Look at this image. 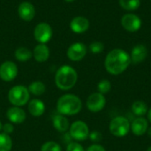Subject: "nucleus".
<instances>
[{
	"instance_id": "27",
	"label": "nucleus",
	"mask_w": 151,
	"mask_h": 151,
	"mask_svg": "<svg viewBox=\"0 0 151 151\" xmlns=\"http://www.w3.org/2000/svg\"><path fill=\"white\" fill-rule=\"evenodd\" d=\"M104 49V45L101 42H93L89 45V50L94 53V54H98L101 53Z\"/></svg>"
},
{
	"instance_id": "4",
	"label": "nucleus",
	"mask_w": 151,
	"mask_h": 151,
	"mask_svg": "<svg viewBox=\"0 0 151 151\" xmlns=\"http://www.w3.org/2000/svg\"><path fill=\"white\" fill-rule=\"evenodd\" d=\"M29 98L30 93L28 88L23 85H16L8 92V100L13 106H23L29 102Z\"/></svg>"
},
{
	"instance_id": "30",
	"label": "nucleus",
	"mask_w": 151,
	"mask_h": 151,
	"mask_svg": "<svg viewBox=\"0 0 151 151\" xmlns=\"http://www.w3.org/2000/svg\"><path fill=\"white\" fill-rule=\"evenodd\" d=\"M2 130L4 134H10L13 132L14 130V127L12 125V123H5L3 125V127H2Z\"/></svg>"
},
{
	"instance_id": "18",
	"label": "nucleus",
	"mask_w": 151,
	"mask_h": 151,
	"mask_svg": "<svg viewBox=\"0 0 151 151\" xmlns=\"http://www.w3.org/2000/svg\"><path fill=\"white\" fill-rule=\"evenodd\" d=\"M33 57L37 62L42 63L48 60L50 57V50L47 45L40 43L35 47L33 51Z\"/></svg>"
},
{
	"instance_id": "31",
	"label": "nucleus",
	"mask_w": 151,
	"mask_h": 151,
	"mask_svg": "<svg viewBox=\"0 0 151 151\" xmlns=\"http://www.w3.org/2000/svg\"><path fill=\"white\" fill-rule=\"evenodd\" d=\"M86 151H106V150H105V149H104L103 146H101V145H99V144H93V145L89 146V147L88 148V150H87Z\"/></svg>"
},
{
	"instance_id": "25",
	"label": "nucleus",
	"mask_w": 151,
	"mask_h": 151,
	"mask_svg": "<svg viewBox=\"0 0 151 151\" xmlns=\"http://www.w3.org/2000/svg\"><path fill=\"white\" fill-rule=\"evenodd\" d=\"M41 151H62L61 146L56 142L50 141L43 143L41 147Z\"/></svg>"
},
{
	"instance_id": "23",
	"label": "nucleus",
	"mask_w": 151,
	"mask_h": 151,
	"mask_svg": "<svg viewBox=\"0 0 151 151\" xmlns=\"http://www.w3.org/2000/svg\"><path fill=\"white\" fill-rule=\"evenodd\" d=\"M12 148V141L9 134H0V151H11Z\"/></svg>"
},
{
	"instance_id": "15",
	"label": "nucleus",
	"mask_w": 151,
	"mask_h": 151,
	"mask_svg": "<svg viewBox=\"0 0 151 151\" xmlns=\"http://www.w3.org/2000/svg\"><path fill=\"white\" fill-rule=\"evenodd\" d=\"M148 128H149L148 120L142 117H137V119H135L131 124V131L136 136L143 135L145 133H147Z\"/></svg>"
},
{
	"instance_id": "13",
	"label": "nucleus",
	"mask_w": 151,
	"mask_h": 151,
	"mask_svg": "<svg viewBox=\"0 0 151 151\" xmlns=\"http://www.w3.org/2000/svg\"><path fill=\"white\" fill-rule=\"evenodd\" d=\"M18 13L21 19L24 21H31L35 15V9L29 2H23L19 5Z\"/></svg>"
},
{
	"instance_id": "33",
	"label": "nucleus",
	"mask_w": 151,
	"mask_h": 151,
	"mask_svg": "<svg viewBox=\"0 0 151 151\" xmlns=\"http://www.w3.org/2000/svg\"><path fill=\"white\" fill-rule=\"evenodd\" d=\"M147 133H148V135L151 138V127H149L148 130H147Z\"/></svg>"
},
{
	"instance_id": "7",
	"label": "nucleus",
	"mask_w": 151,
	"mask_h": 151,
	"mask_svg": "<svg viewBox=\"0 0 151 151\" xmlns=\"http://www.w3.org/2000/svg\"><path fill=\"white\" fill-rule=\"evenodd\" d=\"M106 104V99L104 95L99 93V92H96L91 94L88 99H87V108L88 109V111H92V112H99L101 111L104 106Z\"/></svg>"
},
{
	"instance_id": "20",
	"label": "nucleus",
	"mask_w": 151,
	"mask_h": 151,
	"mask_svg": "<svg viewBox=\"0 0 151 151\" xmlns=\"http://www.w3.org/2000/svg\"><path fill=\"white\" fill-rule=\"evenodd\" d=\"M149 111L148 105L143 101H135L132 104V111L137 117L144 116Z\"/></svg>"
},
{
	"instance_id": "2",
	"label": "nucleus",
	"mask_w": 151,
	"mask_h": 151,
	"mask_svg": "<svg viewBox=\"0 0 151 151\" xmlns=\"http://www.w3.org/2000/svg\"><path fill=\"white\" fill-rule=\"evenodd\" d=\"M78 80V73L74 68L70 65H62L55 74V84L61 90H69L73 88Z\"/></svg>"
},
{
	"instance_id": "24",
	"label": "nucleus",
	"mask_w": 151,
	"mask_h": 151,
	"mask_svg": "<svg viewBox=\"0 0 151 151\" xmlns=\"http://www.w3.org/2000/svg\"><path fill=\"white\" fill-rule=\"evenodd\" d=\"M120 6L127 11H134L141 5V0H119Z\"/></svg>"
},
{
	"instance_id": "3",
	"label": "nucleus",
	"mask_w": 151,
	"mask_h": 151,
	"mask_svg": "<svg viewBox=\"0 0 151 151\" xmlns=\"http://www.w3.org/2000/svg\"><path fill=\"white\" fill-rule=\"evenodd\" d=\"M82 109V102L75 95L66 94L59 97L57 102V110L59 114L72 116L78 114Z\"/></svg>"
},
{
	"instance_id": "32",
	"label": "nucleus",
	"mask_w": 151,
	"mask_h": 151,
	"mask_svg": "<svg viewBox=\"0 0 151 151\" xmlns=\"http://www.w3.org/2000/svg\"><path fill=\"white\" fill-rule=\"evenodd\" d=\"M148 118H149V120L150 121L151 123V108L148 111Z\"/></svg>"
},
{
	"instance_id": "12",
	"label": "nucleus",
	"mask_w": 151,
	"mask_h": 151,
	"mask_svg": "<svg viewBox=\"0 0 151 151\" xmlns=\"http://www.w3.org/2000/svg\"><path fill=\"white\" fill-rule=\"evenodd\" d=\"M6 118L12 124H21L26 120L27 114L25 111L20 107L12 106L7 110Z\"/></svg>"
},
{
	"instance_id": "5",
	"label": "nucleus",
	"mask_w": 151,
	"mask_h": 151,
	"mask_svg": "<svg viewBox=\"0 0 151 151\" xmlns=\"http://www.w3.org/2000/svg\"><path fill=\"white\" fill-rule=\"evenodd\" d=\"M109 129L113 136L124 137L129 133L131 129V124L125 117H116L111 119Z\"/></svg>"
},
{
	"instance_id": "19",
	"label": "nucleus",
	"mask_w": 151,
	"mask_h": 151,
	"mask_svg": "<svg viewBox=\"0 0 151 151\" xmlns=\"http://www.w3.org/2000/svg\"><path fill=\"white\" fill-rule=\"evenodd\" d=\"M52 123H53L54 128L59 133H65L70 128L69 120L67 119L66 117H65L62 114L55 115L53 117Z\"/></svg>"
},
{
	"instance_id": "34",
	"label": "nucleus",
	"mask_w": 151,
	"mask_h": 151,
	"mask_svg": "<svg viewBox=\"0 0 151 151\" xmlns=\"http://www.w3.org/2000/svg\"><path fill=\"white\" fill-rule=\"evenodd\" d=\"M2 127H3V124H2V122L0 121V131L2 130Z\"/></svg>"
},
{
	"instance_id": "16",
	"label": "nucleus",
	"mask_w": 151,
	"mask_h": 151,
	"mask_svg": "<svg viewBox=\"0 0 151 151\" xmlns=\"http://www.w3.org/2000/svg\"><path fill=\"white\" fill-rule=\"evenodd\" d=\"M148 56V50L142 44H138L134 46L131 51V61L134 64H140L145 60Z\"/></svg>"
},
{
	"instance_id": "1",
	"label": "nucleus",
	"mask_w": 151,
	"mask_h": 151,
	"mask_svg": "<svg viewBox=\"0 0 151 151\" xmlns=\"http://www.w3.org/2000/svg\"><path fill=\"white\" fill-rule=\"evenodd\" d=\"M131 63L130 55L122 49L111 50L104 61L106 71L112 75H119L124 73Z\"/></svg>"
},
{
	"instance_id": "17",
	"label": "nucleus",
	"mask_w": 151,
	"mask_h": 151,
	"mask_svg": "<svg viewBox=\"0 0 151 151\" xmlns=\"http://www.w3.org/2000/svg\"><path fill=\"white\" fill-rule=\"evenodd\" d=\"M28 111L34 117H41L45 111V104L40 99H33L28 102Z\"/></svg>"
},
{
	"instance_id": "35",
	"label": "nucleus",
	"mask_w": 151,
	"mask_h": 151,
	"mask_svg": "<svg viewBox=\"0 0 151 151\" xmlns=\"http://www.w3.org/2000/svg\"><path fill=\"white\" fill-rule=\"evenodd\" d=\"M65 1H66V2H73V1H75V0H65Z\"/></svg>"
},
{
	"instance_id": "9",
	"label": "nucleus",
	"mask_w": 151,
	"mask_h": 151,
	"mask_svg": "<svg viewBox=\"0 0 151 151\" xmlns=\"http://www.w3.org/2000/svg\"><path fill=\"white\" fill-rule=\"evenodd\" d=\"M18 74V67L12 61H5L0 65V79L4 81H13Z\"/></svg>"
},
{
	"instance_id": "22",
	"label": "nucleus",
	"mask_w": 151,
	"mask_h": 151,
	"mask_svg": "<svg viewBox=\"0 0 151 151\" xmlns=\"http://www.w3.org/2000/svg\"><path fill=\"white\" fill-rule=\"evenodd\" d=\"M33 56V53L25 47H19L15 50V58L18 61L26 62L29 60Z\"/></svg>"
},
{
	"instance_id": "11",
	"label": "nucleus",
	"mask_w": 151,
	"mask_h": 151,
	"mask_svg": "<svg viewBox=\"0 0 151 151\" xmlns=\"http://www.w3.org/2000/svg\"><path fill=\"white\" fill-rule=\"evenodd\" d=\"M87 54V47L82 42H75L67 50V57L72 61H80Z\"/></svg>"
},
{
	"instance_id": "10",
	"label": "nucleus",
	"mask_w": 151,
	"mask_h": 151,
	"mask_svg": "<svg viewBox=\"0 0 151 151\" xmlns=\"http://www.w3.org/2000/svg\"><path fill=\"white\" fill-rule=\"evenodd\" d=\"M121 25L128 32H136L142 27V19L135 14L127 13L122 16Z\"/></svg>"
},
{
	"instance_id": "21",
	"label": "nucleus",
	"mask_w": 151,
	"mask_h": 151,
	"mask_svg": "<svg viewBox=\"0 0 151 151\" xmlns=\"http://www.w3.org/2000/svg\"><path fill=\"white\" fill-rule=\"evenodd\" d=\"M46 90V87L44 85V83H42V81H33L29 86H28V91L30 94L36 96H42Z\"/></svg>"
},
{
	"instance_id": "36",
	"label": "nucleus",
	"mask_w": 151,
	"mask_h": 151,
	"mask_svg": "<svg viewBox=\"0 0 151 151\" xmlns=\"http://www.w3.org/2000/svg\"><path fill=\"white\" fill-rule=\"evenodd\" d=\"M147 151H151V146H150V147H149V148H148Z\"/></svg>"
},
{
	"instance_id": "28",
	"label": "nucleus",
	"mask_w": 151,
	"mask_h": 151,
	"mask_svg": "<svg viewBox=\"0 0 151 151\" xmlns=\"http://www.w3.org/2000/svg\"><path fill=\"white\" fill-rule=\"evenodd\" d=\"M66 151H85L83 147L78 142H70L66 147Z\"/></svg>"
},
{
	"instance_id": "26",
	"label": "nucleus",
	"mask_w": 151,
	"mask_h": 151,
	"mask_svg": "<svg viewBox=\"0 0 151 151\" xmlns=\"http://www.w3.org/2000/svg\"><path fill=\"white\" fill-rule=\"evenodd\" d=\"M111 88V84L108 80H102L97 84V90L99 93H101L103 95L110 92Z\"/></svg>"
},
{
	"instance_id": "6",
	"label": "nucleus",
	"mask_w": 151,
	"mask_h": 151,
	"mask_svg": "<svg viewBox=\"0 0 151 151\" xmlns=\"http://www.w3.org/2000/svg\"><path fill=\"white\" fill-rule=\"evenodd\" d=\"M69 134L72 139L78 142H83L88 138L89 128L84 121L76 120L71 125L69 128Z\"/></svg>"
},
{
	"instance_id": "8",
	"label": "nucleus",
	"mask_w": 151,
	"mask_h": 151,
	"mask_svg": "<svg viewBox=\"0 0 151 151\" xmlns=\"http://www.w3.org/2000/svg\"><path fill=\"white\" fill-rule=\"evenodd\" d=\"M34 36L40 43H47L52 36L51 27L47 23H39L34 30Z\"/></svg>"
},
{
	"instance_id": "14",
	"label": "nucleus",
	"mask_w": 151,
	"mask_h": 151,
	"mask_svg": "<svg viewBox=\"0 0 151 151\" xmlns=\"http://www.w3.org/2000/svg\"><path fill=\"white\" fill-rule=\"evenodd\" d=\"M71 30L76 34H81L86 32L89 27V21L87 18L82 16L75 17L70 23Z\"/></svg>"
},
{
	"instance_id": "29",
	"label": "nucleus",
	"mask_w": 151,
	"mask_h": 151,
	"mask_svg": "<svg viewBox=\"0 0 151 151\" xmlns=\"http://www.w3.org/2000/svg\"><path fill=\"white\" fill-rule=\"evenodd\" d=\"M88 138L94 142H98L102 140V134L97 131H94L92 133H89Z\"/></svg>"
}]
</instances>
